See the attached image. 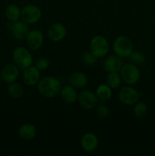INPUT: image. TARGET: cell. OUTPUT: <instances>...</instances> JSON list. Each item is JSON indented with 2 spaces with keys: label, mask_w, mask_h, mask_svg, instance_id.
Segmentation results:
<instances>
[{
  "label": "cell",
  "mask_w": 155,
  "mask_h": 156,
  "mask_svg": "<svg viewBox=\"0 0 155 156\" xmlns=\"http://www.w3.org/2000/svg\"><path fill=\"white\" fill-rule=\"evenodd\" d=\"M62 84L60 81L53 76H45L40 79L37 83V90L45 98H53L60 94Z\"/></svg>",
  "instance_id": "1"
},
{
  "label": "cell",
  "mask_w": 155,
  "mask_h": 156,
  "mask_svg": "<svg viewBox=\"0 0 155 156\" xmlns=\"http://www.w3.org/2000/svg\"><path fill=\"white\" fill-rule=\"evenodd\" d=\"M122 77L118 72L109 73L106 76V85L110 87L112 89L119 88L121 85Z\"/></svg>",
  "instance_id": "21"
},
{
  "label": "cell",
  "mask_w": 155,
  "mask_h": 156,
  "mask_svg": "<svg viewBox=\"0 0 155 156\" xmlns=\"http://www.w3.org/2000/svg\"><path fill=\"white\" fill-rule=\"evenodd\" d=\"M119 99L126 105H132L139 101L140 94L135 88L131 86L123 87L119 92Z\"/></svg>",
  "instance_id": "8"
},
{
  "label": "cell",
  "mask_w": 155,
  "mask_h": 156,
  "mask_svg": "<svg viewBox=\"0 0 155 156\" xmlns=\"http://www.w3.org/2000/svg\"><path fill=\"white\" fill-rule=\"evenodd\" d=\"M25 40L28 48L33 51H36L43 46L44 41L43 34L39 30H30Z\"/></svg>",
  "instance_id": "10"
},
{
  "label": "cell",
  "mask_w": 155,
  "mask_h": 156,
  "mask_svg": "<svg viewBox=\"0 0 155 156\" xmlns=\"http://www.w3.org/2000/svg\"><path fill=\"white\" fill-rule=\"evenodd\" d=\"M67 33L68 32L65 26L62 23L56 22L49 27L47 35L50 41L53 42H59L66 37Z\"/></svg>",
  "instance_id": "11"
},
{
  "label": "cell",
  "mask_w": 155,
  "mask_h": 156,
  "mask_svg": "<svg viewBox=\"0 0 155 156\" xmlns=\"http://www.w3.org/2000/svg\"><path fill=\"white\" fill-rule=\"evenodd\" d=\"M68 82L75 88H83L88 85V78L86 74L81 72H75L70 75Z\"/></svg>",
  "instance_id": "16"
},
{
  "label": "cell",
  "mask_w": 155,
  "mask_h": 156,
  "mask_svg": "<svg viewBox=\"0 0 155 156\" xmlns=\"http://www.w3.org/2000/svg\"><path fill=\"white\" fill-rule=\"evenodd\" d=\"M1 81H2V76L1 75H0V84H1Z\"/></svg>",
  "instance_id": "28"
},
{
  "label": "cell",
  "mask_w": 155,
  "mask_h": 156,
  "mask_svg": "<svg viewBox=\"0 0 155 156\" xmlns=\"http://www.w3.org/2000/svg\"><path fill=\"white\" fill-rule=\"evenodd\" d=\"M60 95L62 100L67 104H73L77 101L78 94L75 88L70 85H65L62 87L60 91Z\"/></svg>",
  "instance_id": "17"
},
{
  "label": "cell",
  "mask_w": 155,
  "mask_h": 156,
  "mask_svg": "<svg viewBox=\"0 0 155 156\" xmlns=\"http://www.w3.org/2000/svg\"><path fill=\"white\" fill-rule=\"evenodd\" d=\"M96 95L98 100L102 101H106L112 97V88L107 85H100L97 87L96 90Z\"/></svg>",
  "instance_id": "20"
},
{
  "label": "cell",
  "mask_w": 155,
  "mask_h": 156,
  "mask_svg": "<svg viewBox=\"0 0 155 156\" xmlns=\"http://www.w3.org/2000/svg\"><path fill=\"white\" fill-rule=\"evenodd\" d=\"M8 92L11 97L18 98L24 94V90L21 85L16 83V82H12V83L9 84V87H8Z\"/></svg>",
  "instance_id": "22"
},
{
  "label": "cell",
  "mask_w": 155,
  "mask_h": 156,
  "mask_svg": "<svg viewBox=\"0 0 155 156\" xmlns=\"http://www.w3.org/2000/svg\"><path fill=\"white\" fill-rule=\"evenodd\" d=\"M109 50L108 41L101 35H97L91 39L90 51L97 58H103L107 55Z\"/></svg>",
  "instance_id": "4"
},
{
  "label": "cell",
  "mask_w": 155,
  "mask_h": 156,
  "mask_svg": "<svg viewBox=\"0 0 155 156\" xmlns=\"http://www.w3.org/2000/svg\"><path fill=\"white\" fill-rule=\"evenodd\" d=\"M123 66L122 57L117 55H110L105 59L103 62V69L106 73H115L119 72Z\"/></svg>",
  "instance_id": "14"
},
{
  "label": "cell",
  "mask_w": 155,
  "mask_h": 156,
  "mask_svg": "<svg viewBox=\"0 0 155 156\" xmlns=\"http://www.w3.org/2000/svg\"><path fill=\"white\" fill-rule=\"evenodd\" d=\"M134 113L138 118H144L147 113V107L145 103L142 101H138L135 104Z\"/></svg>",
  "instance_id": "23"
},
{
  "label": "cell",
  "mask_w": 155,
  "mask_h": 156,
  "mask_svg": "<svg viewBox=\"0 0 155 156\" xmlns=\"http://www.w3.org/2000/svg\"><path fill=\"white\" fill-rule=\"evenodd\" d=\"M12 58L15 65L21 69H25L33 64V56L25 47H19L15 49L12 53Z\"/></svg>",
  "instance_id": "3"
},
{
  "label": "cell",
  "mask_w": 155,
  "mask_h": 156,
  "mask_svg": "<svg viewBox=\"0 0 155 156\" xmlns=\"http://www.w3.org/2000/svg\"><path fill=\"white\" fill-rule=\"evenodd\" d=\"M112 49L115 55L122 58L129 57L133 51V44L130 38L126 36H119L112 44Z\"/></svg>",
  "instance_id": "2"
},
{
  "label": "cell",
  "mask_w": 155,
  "mask_h": 156,
  "mask_svg": "<svg viewBox=\"0 0 155 156\" xmlns=\"http://www.w3.org/2000/svg\"><path fill=\"white\" fill-rule=\"evenodd\" d=\"M22 79L24 83L27 86H33L35 85H37L40 79V70L36 66H33L27 67L25 69H24Z\"/></svg>",
  "instance_id": "13"
},
{
  "label": "cell",
  "mask_w": 155,
  "mask_h": 156,
  "mask_svg": "<svg viewBox=\"0 0 155 156\" xmlns=\"http://www.w3.org/2000/svg\"><path fill=\"white\" fill-rule=\"evenodd\" d=\"M120 76L122 80L126 84L132 85L136 84L139 81L141 73L136 65L133 63H127L122 66L120 70Z\"/></svg>",
  "instance_id": "5"
},
{
  "label": "cell",
  "mask_w": 155,
  "mask_h": 156,
  "mask_svg": "<svg viewBox=\"0 0 155 156\" xmlns=\"http://www.w3.org/2000/svg\"><path fill=\"white\" fill-rule=\"evenodd\" d=\"M129 57L131 62L136 66L144 63V60H145L144 55L141 51H138V50H133L129 55Z\"/></svg>",
  "instance_id": "24"
},
{
  "label": "cell",
  "mask_w": 155,
  "mask_h": 156,
  "mask_svg": "<svg viewBox=\"0 0 155 156\" xmlns=\"http://www.w3.org/2000/svg\"><path fill=\"white\" fill-rule=\"evenodd\" d=\"M96 114L101 120L106 119L109 115V109L105 105H99L96 108Z\"/></svg>",
  "instance_id": "26"
},
{
  "label": "cell",
  "mask_w": 155,
  "mask_h": 156,
  "mask_svg": "<svg viewBox=\"0 0 155 156\" xmlns=\"http://www.w3.org/2000/svg\"><path fill=\"white\" fill-rule=\"evenodd\" d=\"M99 145V140L94 133L88 132L84 134L81 140V146L82 149L87 152H94Z\"/></svg>",
  "instance_id": "12"
},
{
  "label": "cell",
  "mask_w": 155,
  "mask_h": 156,
  "mask_svg": "<svg viewBox=\"0 0 155 156\" xmlns=\"http://www.w3.org/2000/svg\"><path fill=\"white\" fill-rule=\"evenodd\" d=\"M2 79L7 83L15 82L19 76V68L15 63H9L5 66L2 70Z\"/></svg>",
  "instance_id": "15"
},
{
  "label": "cell",
  "mask_w": 155,
  "mask_h": 156,
  "mask_svg": "<svg viewBox=\"0 0 155 156\" xmlns=\"http://www.w3.org/2000/svg\"><path fill=\"white\" fill-rule=\"evenodd\" d=\"M49 66H50V61L47 58L40 57L36 60V67L40 71L46 70V69L49 68Z\"/></svg>",
  "instance_id": "27"
},
{
  "label": "cell",
  "mask_w": 155,
  "mask_h": 156,
  "mask_svg": "<svg viewBox=\"0 0 155 156\" xmlns=\"http://www.w3.org/2000/svg\"><path fill=\"white\" fill-rule=\"evenodd\" d=\"M41 17H42V11L35 5L28 4L21 9V19L28 24H36L40 20Z\"/></svg>",
  "instance_id": "6"
},
{
  "label": "cell",
  "mask_w": 155,
  "mask_h": 156,
  "mask_svg": "<svg viewBox=\"0 0 155 156\" xmlns=\"http://www.w3.org/2000/svg\"><path fill=\"white\" fill-rule=\"evenodd\" d=\"M97 59L98 58L94 56L91 51H85L81 56V59L84 63L86 64L87 66H94L97 62Z\"/></svg>",
  "instance_id": "25"
},
{
  "label": "cell",
  "mask_w": 155,
  "mask_h": 156,
  "mask_svg": "<svg viewBox=\"0 0 155 156\" xmlns=\"http://www.w3.org/2000/svg\"><path fill=\"white\" fill-rule=\"evenodd\" d=\"M21 10L19 6L15 4H10L5 8V15L7 19L11 22H15L19 20L21 18Z\"/></svg>",
  "instance_id": "19"
},
{
  "label": "cell",
  "mask_w": 155,
  "mask_h": 156,
  "mask_svg": "<svg viewBox=\"0 0 155 156\" xmlns=\"http://www.w3.org/2000/svg\"><path fill=\"white\" fill-rule=\"evenodd\" d=\"M8 28L12 33L13 37L18 41H23L26 39L30 31L28 24L23 21H17L15 22L10 21L8 25Z\"/></svg>",
  "instance_id": "7"
},
{
  "label": "cell",
  "mask_w": 155,
  "mask_h": 156,
  "mask_svg": "<svg viewBox=\"0 0 155 156\" xmlns=\"http://www.w3.org/2000/svg\"><path fill=\"white\" fill-rule=\"evenodd\" d=\"M78 100L82 108L87 110H91L95 108L98 103V98L95 93L89 90H84L79 93Z\"/></svg>",
  "instance_id": "9"
},
{
  "label": "cell",
  "mask_w": 155,
  "mask_h": 156,
  "mask_svg": "<svg viewBox=\"0 0 155 156\" xmlns=\"http://www.w3.org/2000/svg\"><path fill=\"white\" fill-rule=\"evenodd\" d=\"M19 136L24 140H31L35 138L36 135V127L30 123H24L20 126L18 129Z\"/></svg>",
  "instance_id": "18"
}]
</instances>
